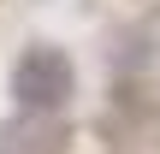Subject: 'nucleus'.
Listing matches in <instances>:
<instances>
[{
	"instance_id": "nucleus-1",
	"label": "nucleus",
	"mask_w": 160,
	"mask_h": 154,
	"mask_svg": "<svg viewBox=\"0 0 160 154\" xmlns=\"http://www.w3.org/2000/svg\"><path fill=\"white\" fill-rule=\"evenodd\" d=\"M12 95H18V107H30V113L59 107V101L71 95V59H65L59 47H30V53L12 65Z\"/></svg>"
}]
</instances>
